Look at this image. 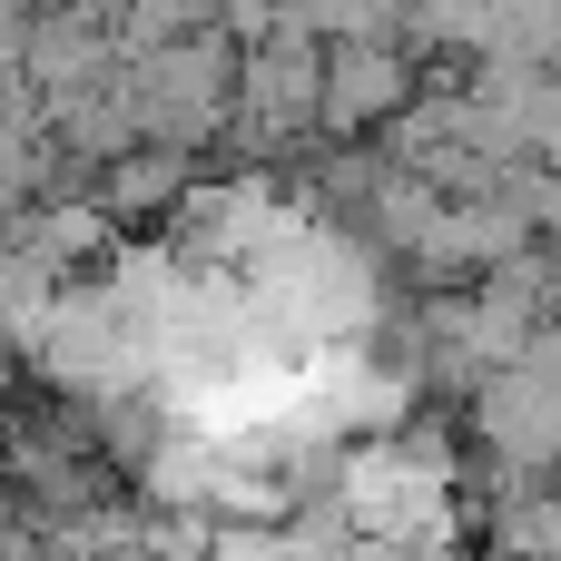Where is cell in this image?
Instances as JSON below:
<instances>
[{"label":"cell","mask_w":561,"mask_h":561,"mask_svg":"<svg viewBox=\"0 0 561 561\" xmlns=\"http://www.w3.org/2000/svg\"><path fill=\"white\" fill-rule=\"evenodd\" d=\"M49 355L217 561H414L454 513L385 296L316 207H168L59 296Z\"/></svg>","instance_id":"1"}]
</instances>
